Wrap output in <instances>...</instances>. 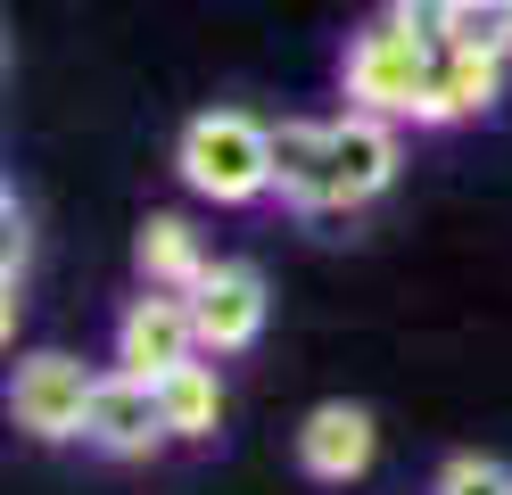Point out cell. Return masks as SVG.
Returning a JSON list of instances; mask_svg holds the SVG:
<instances>
[{"label": "cell", "mask_w": 512, "mask_h": 495, "mask_svg": "<svg viewBox=\"0 0 512 495\" xmlns=\"http://www.w3.org/2000/svg\"><path fill=\"white\" fill-rule=\"evenodd\" d=\"M174 165L215 207H256V198H273V124H256L240 108H207L182 124Z\"/></svg>", "instance_id": "1"}, {"label": "cell", "mask_w": 512, "mask_h": 495, "mask_svg": "<svg viewBox=\"0 0 512 495\" xmlns=\"http://www.w3.org/2000/svg\"><path fill=\"white\" fill-rule=\"evenodd\" d=\"M430 66H438V50L389 9V17H372L356 42H347V99H356V108H372V116L413 124V99H422Z\"/></svg>", "instance_id": "2"}, {"label": "cell", "mask_w": 512, "mask_h": 495, "mask_svg": "<svg viewBox=\"0 0 512 495\" xmlns=\"http://www.w3.org/2000/svg\"><path fill=\"white\" fill-rule=\"evenodd\" d=\"M397 182V116L347 108L331 124V174H323V215H356Z\"/></svg>", "instance_id": "3"}, {"label": "cell", "mask_w": 512, "mask_h": 495, "mask_svg": "<svg viewBox=\"0 0 512 495\" xmlns=\"http://www.w3.org/2000/svg\"><path fill=\"white\" fill-rule=\"evenodd\" d=\"M207 355L199 347V322H190V289H157L133 297V306L116 314V372H141V380H166L174 363Z\"/></svg>", "instance_id": "4"}, {"label": "cell", "mask_w": 512, "mask_h": 495, "mask_svg": "<svg viewBox=\"0 0 512 495\" xmlns=\"http://www.w3.org/2000/svg\"><path fill=\"white\" fill-rule=\"evenodd\" d=\"M91 380L75 355H25L17 363V380H9V413L25 438H42V446H67L83 438V413H91Z\"/></svg>", "instance_id": "5"}, {"label": "cell", "mask_w": 512, "mask_h": 495, "mask_svg": "<svg viewBox=\"0 0 512 495\" xmlns=\"http://www.w3.org/2000/svg\"><path fill=\"white\" fill-rule=\"evenodd\" d=\"M265 273L256 264H207L199 281H190V322H199V347L207 355H248L256 339H265Z\"/></svg>", "instance_id": "6"}, {"label": "cell", "mask_w": 512, "mask_h": 495, "mask_svg": "<svg viewBox=\"0 0 512 495\" xmlns=\"http://www.w3.org/2000/svg\"><path fill=\"white\" fill-rule=\"evenodd\" d=\"M83 446H91V454H116V462H141V454H157V446H174L166 405H157V380H141V372H108L100 388H91Z\"/></svg>", "instance_id": "7"}, {"label": "cell", "mask_w": 512, "mask_h": 495, "mask_svg": "<svg viewBox=\"0 0 512 495\" xmlns=\"http://www.w3.org/2000/svg\"><path fill=\"white\" fill-rule=\"evenodd\" d=\"M372 454H380V429H372L364 405H347V396H331V405H314V413L298 421V471L323 479V487L364 479Z\"/></svg>", "instance_id": "8"}, {"label": "cell", "mask_w": 512, "mask_h": 495, "mask_svg": "<svg viewBox=\"0 0 512 495\" xmlns=\"http://www.w3.org/2000/svg\"><path fill=\"white\" fill-rule=\"evenodd\" d=\"M496 99H504V58L446 42L438 66H430V83H422V99H413V124H463V116H488Z\"/></svg>", "instance_id": "9"}, {"label": "cell", "mask_w": 512, "mask_h": 495, "mask_svg": "<svg viewBox=\"0 0 512 495\" xmlns=\"http://www.w3.org/2000/svg\"><path fill=\"white\" fill-rule=\"evenodd\" d=\"M323 174H331V124L281 116L273 124V198L298 215H323Z\"/></svg>", "instance_id": "10"}, {"label": "cell", "mask_w": 512, "mask_h": 495, "mask_svg": "<svg viewBox=\"0 0 512 495\" xmlns=\"http://www.w3.org/2000/svg\"><path fill=\"white\" fill-rule=\"evenodd\" d=\"M157 405H166V429L182 446H207L215 429H223V380H215V363H174L166 380H157Z\"/></svg>", "instance_id": "11"}, {"label": "cell", "mask_w": 512, "mask_h": 495, "mask_svg": "<svg viewBox=\"0 0 512 495\" xmlns=\"http://www.w3.org/2000/svg\"><path fill=\"white\" fill-rule=\"evenodd\" d=\"M133 256H141V281H157V289H190L207 273V248H199V231H190L182 215H149Z\"/></svg>", "instance_id": "12"}, {"label": "cell", "mask_w": 512, "mask_h": 495, "mask_svg": "<svg viewBox=\"0 0 512 495\" xmlns=\"http://www.w3.org/2000/svg\"><path fill=\"white\" fill-rule=\"evenodd\" d=\"M0 231H9V240H0V330H9L17 339V314H25V207L9 198V207H0Z\"/></svg>", "instance_id": "13"}, {"label": "cell", "mask_w": 512, "mask_h": 495, "mask_svg": "<svg viewBox=\"0 0 512 495\" xmlns=\"http://www.w3.org/2000/svg\"><path fill=\"white\" fill-rule=\"evenodd\" d=\"M430 495H512V471H504L496 454H455V462L430 479Z\"/></svg>", "instance_id": "14"}, {"label": "cell", "mask_w": 512, "mask_h": 495, "mask_svg": "<svg viewBox=\"0 0 512 495\" xmlns=\"http://www.w3.org/2000/svg\"><path fill=\"white\" fill-rule=\"evenodd\" d=\"M446 9H471V0H446Z\"/></svg>", "instance_id": "15"}]
</instances>
